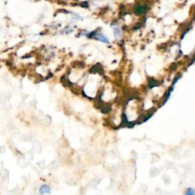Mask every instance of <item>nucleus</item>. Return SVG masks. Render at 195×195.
Wrapping results in <instances>:
<instances>
[{"label":"nucleus","instance_id":"obj_6","mask_svg":"<svg viewBox=\"0 0 195 195\" xmlns=\"http://www.w3.org/2000/svg\"><path fill=\"white\" fill-rule=\"evenodd\" d=\"M185 195H195V190L192 188H188L185 191Z\"/></svg>","mask_w":195,"mask_h":195},{"label":"nucleus","instance_id":"obj_4","mask_svg":"<svg viewBox=\"0 0 195 195\" xmlns=\"http://www.w3.org/2000/svg\"><path fill=\"white\" fill-rule=\"evenodd\" d=\"M102 70V67L99 65V64H96L95 66H94L92 69H90V72L92 73H99L100 71Z\"/></svg>","mask_w":195,"mask_h":195},{"label":"nucleus","instance_id":"obj_1","mask_svg":"<svg viewBox=\"0 0 195 195\" xmlns=\"http://www.w3.org/2000/svg\"><path fill=\"white\" fill-rule=\"evenodd\" d=\"M147 10V7L146 5H136V7H135V13L136 15H140L143 14V13H145L146 11Z\"/></svg>","mask_w":195,"mask_h":195},{"label":"nucleus","instance_id":"obj_3","mask_svg":"<svg viewBox=\"0 0 195 195\" xmlns=\"http://www.w3.org/2000/svg\"><path fill=\"white\" fill-rule=\"evenodd\" d=\"M95 38H96L97 40H100V41L102 42H104V43H107L109 42L108 40H107V38H106L104 35H102V34H96V35H95Z\"/></svg>","mask_w":195,"mask_h":195},{"label":"nucleus","instance_id":"obj_2","mask_svg":"<svg viewBox=\"0 0 195 195\" xmlns=\"http://www.w3.org/2000/svg\"><path fill=\"white\" fill-rule=\"evenodd\" d=\"M50 191V188L48 185H42L40 188V194L42 195L47 194H49Z\"/></svg>","mask_w":195,"mask_h":195},{"label":"nucleus","instance_id":"obj_5","mask_svg":"<svg viewBox=\"0 0 195 195\" xmlns=\"http://www.w3.org/2000/svg\"><path fill=\"white\" fill-rule=\"evenodd\" d=\"M148 85L150 88H154L155 86H157L158 85V82L155 79H150L149 80Z\"/></svg>","mask_w":195,"mask_h":195},{"label":"nucleus","instance_id":"obj_7","mask_svg":"<svg viewBox=\"0 0 195 195\" xmlns=\"http://www.w3.org/2000/svg\"><path fill=\"white\" fill-rule=\"evenodd\" d=\"M113 29H114V35L115 38H118L119 35H121V30H120V28L118 27H114Z\"/></svg>","mask_w":195,"mask_h":195}]
</instances>
